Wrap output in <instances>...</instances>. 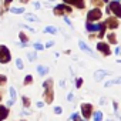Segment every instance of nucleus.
<instances>
[{"label":"nucleus","mask_w":121,"mask_h":121,"mask_svg":"<svg viewBox=\"0 0 121 121\" xmlns=\"http://www.w3.org/2000/svg\"><path fill=\"white\" fill-rule=\"evenodd\" d=\"M43 87H44V97H46V101H47V103H51V101H53V80L44 81Z\"/></svg>","instance_id":"nucleus-1"},{"label":"nucleus","mask_w":121,"mask_h":121,"mask_svg":"<svg viewBox=\"0 0 121 121\" xmlns=\"http://www.w3.org/2000/svg\"><path fill=\"white\" fill-rule=\"evenodd\" d=\"M10 51L6 46H0V63H9L10 61Z\"/></svg>","instance_id":"nucleus-2"},{"label":"nucleus","mask_w":121,"mask_h":121,"mask_svg":"<svg viewBox=\"0 0 121 121\" xmlns=\"http://www.w3.org/2000/svg\"><path fill=\"white\" fill-rule=\"evenodd\" d=\"M101 10L100 9H93V10H90L88 12V14H87V19H88V22L91 23V22H95V20H100L101 19Z\"/></svg>","instance_id":"nucleus-3"},{"label":"nucleus","mask_w":121,"mask_h":121,"mask_svg":"<svg viewBox=\"0 0 121 121\" xmlns=\"http://www.w3.org/2000/svg\"><path fill=\"white\" fill-rule=\"evenodd\" d=\"M91 112H93V105L91 104H81V114L86 120H88L91 117Z\"/></svg>","instance_id":"nucleus-4"},{"label":"nucleus","mask_w":121,"mask_h":121,"mask_svg":"<svg viewBox=\"0 0 121 121\" xmlns=\"http://www.w3.org/2000/svg\"><path fill=\"white\" fill-rule=\"evenodd\" d=\"M110 10H111L117 17L121 19V4H120L118 2H114V0H112V2L110 3Z\"/></svg>","instance_id":"nucleus-5"},{"label":"nucleus","mask_w":121,"mask_h":121,"mask_svg":"<svg viewBox=\"0 0 121 121\" xmlns=\"http://www.w3.org/2000/svg\"><path fill=\"white\" fill-rule=\"evenodd\" d=\"M70 12H71V7H69L66 4H58L54 9V13L56 14H63V13H70Z\"/></svg>","instance_id":"nucleus-6"},{"label":"nucleus","mask_w":121,"mask_h":121,"mask_svg":"<svg viewBox=\"0 0 121 121\" xmlns=\"http://www.w3.org/2000/svg\"><path fill=\"white\" fill-rule=\"evenodd\" d=\"M97 48H98L100 51H103L105 56H110V54H111V50H110L108 44H104V43H98V44H97Z\"/></svg>","instance_id":"nucleus-7"},{"label":"nucleus","mask_w":121,"mask_h":121,"mask_svg":"<svg viewBox=\"0 0 121 121\" xmlns=\"http://www.w3.org/2000/svg\"><path fill=\"white\" fill-rule=\"evenodd\" d=\"M110 73L108 71H104V70H98V71H95L94 73V78L97 80V81H100V80H103L105 76H108Z\"/></svg>","instance_id":"nucleus-8"},{"label":"nucleus","mask_w":121,"mask_h":121,"mask_svg":"<svg viewBox=\"0 0 121 121\" xmlns=\"http://www.w3.org/2000/svg\"><path fill=\"white\" fill-rule=\"evenodd\" d=\"M64 3L74 4V6H77L78 9H83V7H84V2H83V0H64Z\"/></svg>","instance_id":"nucleus-9"},{"label":"nucleus","mask_w":121,"mask_h":121,"mask_svg":"<svg viewBox=\"0 0 121 121\" xmlns=\"http://www.w3.org/2000/svg\"><path fill=\"white\" fill-rule=\"evenodd\" d=\"M78 46H80V48H81V50H84L87 54H90V56H93V57H94V53H93V50H91V48H90V47H88V46H87L84 41H78Z\"/></svg>","instance_id":"nucleus-10"},{"label":"nucleus","mask_w":121,"mask_h":121,"mask_svg":"<svg viewBox=\"0 0 121 121\" xmlns=\"http://www.w3.org/2000/svg\"><path fill=\"white\" fill-rule=\"evenodd\" d=\"M105 24H107V27H110V29H115V27H118V22H117L115 19H112V17L107 19Z\"/></svg>","instance_id":"nucleus-11"},{"label":"nucleus","mask_w":121,"mask_h":121,"mask_svg":"<svg viewBox=\"0 0 121 121\" xmlns=\"http://www.w3.org/2000/svg\"><path fill=\"white\" fill-rule=\"evenodd\" d=\"M7 114H9V110L6 107H3V105H0V121H3L7 117Z\"/></svg>","instance_id":"nucleus-12"},{"label":"nucleus","mask_w":121,"mask_h":121,"mask_svg":"<svg viewBox=\"0 0 121 121\" xmlns=\"http://www.w3.org/2000/svg\"><path fill=\"white\" fill-rule=\"evenodd\" d=\"M112 84H121V77H118V78H112V80L107 81V83H105V87H111Z\"/></svg>","instance_id":"nucleus-13"},{"label":"nucleus","mask_w":121,"mask_h":121,"mask_svg":"<svg viewBox=\"0 0 121 121\" xmlns=\"http://www.w3.org/2000/svg\"><path fill=\"white\" fill-rule=\"evenodd\" d=\"M37 71H39V74L44 76V74L48 73V69H47V67H43V66H39V67H37Z\"/></svg>","instance_id":"nucleus-14"},{"label":"nucleus","mask_w":121,"mask_h":121,"mask_svg":"<svg viewBox=\"0 0 121 121\" xmlns=\"http://www.w3.org/2000/svg\"><path fill=\"white\" fill-rule=\"evenodd\" d=\"M10 12H12V13H16V14H17V13L20 14V13H24V9H23V7H12Z\"/></svg>","instance_id":"nucleus-15"},{"label":"nucleus","mask_w":121,"mask_h":121,"mask_svg":"<svg viewBox=\"0 0 121 121\" xmlns=\"http://www.w3.org/2000/svg\"><path fill=\"white\" fill-rule=\"evenodd\" d=\"M44 31H46V33H51V34H56V33H57V29H56V27H53V26H47Z\"/></svg>","instance_id":"nucleus-16"},{"label":"nucleus","mask_w":121,"mask_h":121,"mask_svg":"<svg viewBox=\"0 0 121 121\" xmlns=\"http://www.w3.org/2000/svg\"><path fill=\"white\" fill-rule=\"evenodd\" d=\"M107 37H108V41H110V43H112V44H115V43H117V37H115V34H114V33H110Z\"/></svg>","instance_id":"nucleus-17"},{"label":"nucleus","mask_w":121,"mask_h":121,"mask_svg":"<svg viewBox=\"0 0 121 121\" xmlns=\"http://www.w3.org/2000/svg\"><path fill=\"white\" fill-rule=\"evenodd\" d=\"M103 120V112L101 111H95L94 112V121H101Z\"/></svg>","instance_id":"nucleus-18"},{"label":"nucleus","mask_w":121,"mask_h":121,"mask_svg":"<svg viewBox=\"0 0 121 121\" xmlns=\"http://www.w3.org/2000/svg\"><path fill=\"white\" fill-rule=\"evenodd\" d=\"M26 19H27L29 22H37V20H39L34 14H27V16H26Z\"/></svg>","instance_id":"nucleus-19"},{"label":"nucleus","mask_w":121,"mask_h":121,"mask_svg":"<svg viewBox=\"0 0 121 121\" xmlns=\"http://www.w3.org/2000/svg\"><path fill=\"white\" fill-rule=\"evenodd\" d=\"M10 97H12V103H14L16 101V91H14V88H10Z\"/></svg>","instance_id":"nucleus-20"},{"label":"nucleus","mask_w":121,"mask_h":121,"mask_svg":"<svg viewBox=\"0 0 121 121\" xmlns=\"http://www.w3.org/2000/svg\"><path fill=\"white\" fill-rule=\"evenodd\" d=\"M71 118H73L74 121H83V120H81V117H80L78 114H73V115H71Z\"/></svg>","instance_id":"nucleus-21"},{"label":"nucleus","mask_w":121,"mask_h":121,"mask_svg":"<svg viewBox=\"0 0 121 121\" xmlns=\"http://www.w3.org/2000/svg\"><path fill=\"white\" fill-rule=\"evenodd\" d=\"M31 81H33V78H31V76H27V77H26V80H24V84L27 86V84H30Z\"/></svg>","instance_id":"nucleus-22"},{"label":"nucleus","mask_w":121,"mask_h":121,"mask_svg":"<svg viewBox=\"0 0 121 121\" xmlns=\"http://www.w3.org/2000/svg\"><path fill=\"white\" fill-rule=\"evenodd\" d=\"M23 103H24V107H29L30 105V100L27 97H23Z\"/></svg>","instance_id":"nucleus-23"},{"label":"nucleus","mask_w":121,"mask_h":121,"mask_svg":"<svg viewBox=\"0 0 121 121\" xmlns=\"http://www.w3.org/2000/svg\"><path fill=\"white\" fill-rule=\"evenodd\" d=\"M16 64H17V67H19L20 70L23 69V61H22V60H20V58H17V61H16Z\"/></svg>","instance_id":"nucleus-24"},{"label":"nucleus","mask_w":121,"mask_h":121,"mask_svg":"<svg viewBox=\"0 0 121 121\" xmlns=\"http://www.w3.org/2000/svg\"><path fill=\"white\" fill-rule=\"evenodd\" d=\"M34 48H36V50H43L44 47H43V44H40V43H36V44H34Z\"/></svg>","instance_id":"nucleus-25"},{"label":"nucleus","mask_w":121,"mask_h":121,"mask_svg":"<svg viewBox=\"0 0 121 121\" xmlns=\"http://www.w3.org/2000/svg\"><path fill=\"white\" fill-rule=\"evenodd\" d=\"M4 83H6V76H2V74H0V86L4 84Z\"/></svg>","instance_id":"nucleus-26"},{"label":"nucleus","mask_w":121,"mask_h":121,"mask_svg":"<svg viewBox=\"0 0 121 121\" xmlns=\"http://www.w3.org/2000/svg\"><path fill=\"white\" fill-rule=\"evenodd\" d=\"M91 3L95 4V6H100V4H103L104 2H100V0H91Z\"/></svg>","instance_id":"nucleus-27"},{"label":"nucleus","mask_w":121,"mask_h":121,"mask_svg":"<svg viewBox=\"0 0 121 121\" xmlns=\"http://www.w3.org/2000/svg\"><path fill=\"white\" fill-rule=\"evenodd\" d=\"M19 36H20V39H22V41H27V37H26V34H24V33H20Z\"/></svg>","instance_id":"nucleus-28"},{"label":"nucleus","mask_w":121,"mask_h":121,"mask_svg":"<svg viewBox=\"0 0 121 121\" xmlns=\"http://www.w3.org/2000/svg\"><path fill=\"white\" fill-rule=\"evenodd\" d=\"M61 111H63L61 107H56V108H54V112H56V114H61Z\"/></svg>","instance_id":"nucleus-29"},{"label":"nucleus","mask_w":121,"mask_h":121,"mask_svg":"<svg viewBox=\"0 0 121 121\" xmlns=\"http://www.w3.org/2000/svg\"><path fill=\"white\" fill-rule=\"evenodd\" d=\"M36 58V53H29V60H34Z\"/></svg>","instance_id":"nucleus-30"},{"label":"nucleus","mask_w":121,"mask_h":121,"mask_svg":"<svg viewBox=\"0 0 121 121\" xmlns=\"http://www.w3.org/2000/svg\"><path fill=\"white\" fill-rule=\"evenodd\" d=\"M76 84H77V87H78V88H80V87H81V84H83V80H81V78H78V80H77V83H76Z\"/></svg>","instance_id":"nucleus-31"},{"label":"nucleus","mask_w":121,"mask_h":121,"mask_svg":"<svg viewBox=\"0 0 121 121\" xmlns=\"http://www.w3.org/2000/svg\"><path fill=\"white\" fill-rule=\"evenodd\" d=\"M115 54H121V48L120 47H115V51H114Z\"/></svg>","instance_id":"nucleus-32"},{"label":"nucleus","mask_w":121,"mask_h":121,"mask_svg":"<svg viewBox=\"0 0 121 121\" xmlns=\"http://www.w3.org/2000/svg\"><path fill=\"white\" fill-rule=\"evenodd\" d=\"M34 7H36V9H40V3L36 2V3H34Z\"/></svg>","instance_id":"nucleus-33"},{"label":"nucleus","mask_w":121,"mask_h":121,"mask_svg":"<svg viewBox=\"0 0 121 121\" xmlns=\"http://www.w3.org/2000/svg\"><path fill=\"white\" fill-rule=\"evenodd\" d=\"M53 44H54V43H53V41H48V43H47V47H51V46H53Z\"/></svg>","instance_id":"nucleus-34"},{"label":"nucleus","mask_w":121,"mask_h":121,"mask_svg":"<svg viewBox=\"0 0 121 121\" xmlns=\"http://www.w3.org/2000/svg\"><path fill=\"white\" fill-rule=\"evenodd\" d=\"M43 105H44V104H43L41 101H39V103H37V107H43Z\"/></svg>","instance_id":"nucleus-35"},{"label":"nucleus","mask_w":121,"mask_h":121,"mask_svg":"<svg viewBox=\"0 0 121 121\" xmlns=\"http://www.w3.org/2000/svg\"><path fill=\"white\" fill-rule=\"evenodd\" d=\"M10 2H12V0H4V3H6V4H9Z\"/></svg>","instance_id":"nucleus-36"},{"label":"nucleus","mask_w":121,"mask_h":121,"mask_svg":"<svg viewBox=\"0 0 121 121\" xmlns=\"http://www.w3.org/2000/svg\"><path fill=\"white\" fill-rule=\"evenodd\" d=\"M101 2H104V3H107V2H108V0H101Z\"/></svg>","instance_id":"nucleus-37"},{"label":"nucleus","mask_w":121,"mask_h":121,"mask_svg":"<svg viewBox=\"0 0 121 121\" xmlns=\"http://www.w3.org/2000/svg\"><path fill=\"white\" fill-rule=\"evenodd\" d=\"M22 2H23V3H26V2H27V0H22Z\"/></svg>","instance_id":"nucleus-38"},{"label":"nucleus","mask_w":121,"mask_h":121,"mask_svg":"<svg viewBox=\"0 0 121 121\" xmlns=\"http://www.w3.org/2000/svg\"><path fill=\"white\" fill-rule=\"evenodd\" d=\"M108 121H112V120H108Z\"/></svg>","instance_id":"nucleus-39"},{"label":"nucleus","mask_w":121,"mask_h":121,"mask_svg":"<svg viewBox=\"0 0 121 121\" xmlns=\"http://www.w3.org/2000/svg\"><path fill=\"white\" fill-rule=\"evenodd\" d=\"M0 100H2V97H0Z\"/></svg>","instance_id":"nucleus-40"},{"label":"nucleus","mask_w":121,"mask_h":121,"mask_svg":"<svg viewBox=\"0 0 121 121\" xmlns=\"http://www.w3.org/2000/svg\"><path fill=\"white\" fill-rule=\"evenodd\" d=\"M51 2H53V0H51Z\"/></svg>","instance_id":"nucleus-41"}]
</instances>
